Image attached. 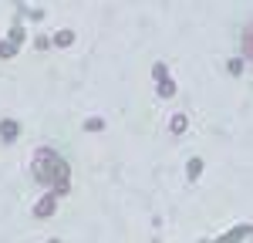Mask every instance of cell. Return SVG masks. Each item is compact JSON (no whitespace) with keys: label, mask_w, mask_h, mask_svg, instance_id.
Returning <instances> with one entry per match:
<instances>
[{"label":"cell","mask_w":253,"mask_h":243,"mask_svg":"<svg viewBox=\"0 0 253 243\" xmlns=\"http://www.w3.org/2000/svg\"><path fill=\"white\" fill-rule=\"evenodd\" d=\"M240 44H243V58L253 61V20H247V27H243V38H240Z\"/></svg>","instance_id":"cell-1"}]
</instances>
